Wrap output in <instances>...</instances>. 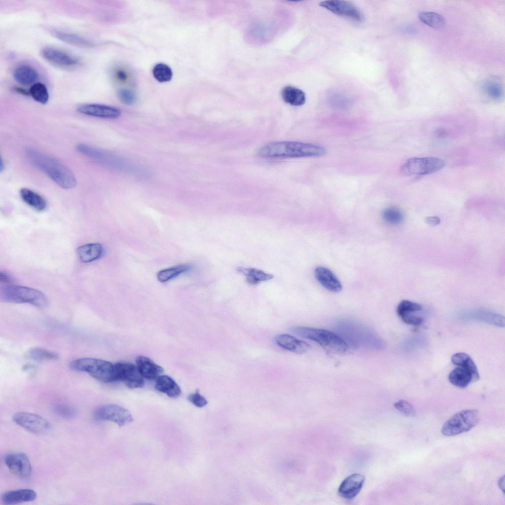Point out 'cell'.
Instances as JSON below:
<instances>
[{"instance_id":"obj_32","label":"cell","mask_w":505,"mask_h":505,"mask_svg":"<svg viewBox=\"0 0 505 505\" xmlns=\"http://www.w3.org/2000/svg\"><path fill=\"white\" fill-rule=\"evenodd\" d=\"M29 91L30 95L37 102L41 104H45L48 102L49 97L48 89L41 82H36L33 84Z\"/></svg>"},{"instance_id":"obj_35","label":"cell","mask_w":505,"mask_h":505,"mask_svg":"<svg viewBox=\"0 0 505 505\" xmlns=\"http://www.w3.org/2000/svg\"><path fill=\"white\" fill-rule=\"evenodd\" d=\"M422 309V307L418 303L408 300H403L397 305V312L398 316L401 317L404 315L412 314L413 312L420 311Z\"/></svg>"},{"instance_id":"obj_47","label":"cell","mask_w":505,"mask_h":505,"mask_svg":"<svg viewBox=\"0 0 505 505\" xmlns=\"http://www.w3.org/2000/svg\"><path fill=\"white\" fill-rule=\"evenodd\" d=\"M15 90L17 92H18V93H21L22 94H23V95H30L29 91L28 92V91H26V90H25L23 88H19V87H16V88H15Z\"/></svg>"},{"instance_id":"obj_15","label":"cell","mask_w":505,"mask_h":505,"mask_svg":"<svg viewBox=\"0 0 505 505\" xmlns=\"http://www.w3.org/2000/svg\"><path fill=\"white\" fill-rule=\"evenodd\" d=\"M41 55L48 62L59 66L71 67L78 63L74 56L56 48L45 47L41 50Z\"/></svg>"},{"instance_id":"obj_46","label":"cell","mask_w":505,"mask_h":505,"mask_svg":"<svg viewBox=\"0 0 505 505\" xmlns=\"http://www.w3.org/2000/svg\"><path fill=\"white\" fill-rule=\"evenodd\" d=\"M498 485L500 488L504 493L505 491V476L502 477L498 481Z\"/></svg>"},{"instance_id":"obj_9","label":"cell","mask_w":505,"mask_h":505,"mask_svg":"<svg viewBox=\"0 0 505 505\" xmlns=\"http://www.w3.org/2000/svg\"><path fill=\"white\" fill-rule=\"evenodd\" d=\"M115 381L123 382L130 389L144 386V377L136 365L129 362H118L114 364Z\"/></svg>"},{"instance_id":"obj_44","label":"cell","mask_w":505,"mask_h":505,"mask_svg":"<svg viewBox=\"0 0 505 505\" xmlns=\"http://www.w3.org/2000/svg\"><path fill=\"white\" fill-rule=\"evenodd\" d=\"M426 222L431 225H436L440 222V219L437 216H431L426 218Z\"/></svg>"},{"instance_id":"obj_39","label":"cell","mask_w":505,"mask_h":505,"mask_svg":"<svg viewBox=\"0 0 505 505\" xmlns=\"http://www.w3.org/2000/svg\"><path fill=\"white\" fill-rule=\"evenodd\" d=\"M395 408L407 416H414L415 410L413 406L407 401L400 400L394 404Z\"/></svg>"},{"instance_id":"obj_4","label":"cell","mask_w":505,"mask_h":505,"mask_svg":"<svg viewBox=\"0 0 505 505\" xmlns=\"http://www.w3.org/2000/svg\"><path fill=\"white\" fill-rule=\"evenodd\" d=\"M71 368L89 374L96 379L104 382L115 381L114 364L110 362L93 358H83L72 361Z\"/></svg>"},{"instance_id":"obj_8","label":"cell","mask_w":505,"mask_h":505,"mask_svg":"<svg viewBox=\"0 0 505 505\" xmlns=\"http://www.w3.org/2000/svg\"><path fill=\"white\" fill-rule=\"evenodd\" d=\"M93 415L96 421H111L119 427L133 421V417L128 410L113 404H105L98 407L94 410Z\"/></svg>"},{"instance_id":"obj_2","label":"cell","mask_w":505,"mask_h":505,"mask_svg":"<svg viewBox=\"0 0 505 505\" xmlns=\"http://www.w3.org/2000/svg\"><path fill=\"white\" fill-rule=\"evenodd\" d=\"M256 153L266 158L313 157L325 155L326 149L323 146L306 143L275 141L260 146Z\"/></svg>"},{"instance_id":"obj_6","label":"cell","mask_w":505,"mask_h":505,"mask_svg":"<svg viewBox=\"0 0 505 505\" xmlns=\"http://www.w3.org/2000/svg\"><path fill=\"white\" fill-rule=\"evenodd\" d=\"M479 421V415L477 410H461L445 422L441 429V433L447 436L459 434L469 431Z\"/></svg>"},{"instance_id":"obj_45","label":"cell","mask_w":505,"mask_h":505,"mask_svg":"<svg viewBox=\"0 0 505 505\" xmlns=\"http://www.w3.org/2000/svg\"><path fill=\"white\" fill-rule=\"evenodd\" d=\"M0 280L2 283H9L11 281V279L6 273L1 272L0 273Z\"/></svg>"},{"instance_id":"obj_1","label":"cell","mask_w":505,"mask_h":505,"mask_svg":"<svg viewBox=\"0 0 505 505\" xmlns=\"http://www.w3.org/2000/svg\"><path fill=\"white\" fill-rule=\"evenodd\" d=\"M25 153L32 165L61 188L69 189L75 186L77 181L74 174L62 162L34 148L27 149Z\"/></svg>"},{"instance_id":"obj_42","label":"cell","mask_w":505,"mask_h":505,"mask_svg":"<svg viewBox=\"0 0 505 505\" xmlns=\"http://www.w3.org/2000/svg\"><path fill=\"white\" fill-rule=\"evenodd\" d=\"M188 400L198 407H202L206 405L208 401L206 398L197 391L195 393L190 394L188 397Z\"/></svg>"},{"instance_id":"obj_17","label":"cell","mask_w":505,"mask_h":505,"mask_svg":"<svg viewBox=\"0 0 505 505\" xmlns=\"http://www.w3.org/2000/svg\"><path fill=\"white\" fill-rule=\"evenodd\" d=\"M314 275L317 280L328 290L338 292L342 289L341 283L330 269L323 266L317 267Z\"/></svg>"},{"instance_id":"obj_11","label":"cell","mask_w":505,"mask_h":505,"mask_svg":"<svg viewBox=\"0 0 505 505\" xmlns=\"http://www.w3.org/2000/svg\"><path fill=\"white\" fill-rule=\"evenodd\" d=\"M4 463L9 471L18 477L26 478L31 475V465L28 457L25 453H9L4 457Z\"/></svg>"},{"instance_id":"obj_10","label":"cell","mask_w":505,"mask_h":505,"mask_svg":"<svg viewBox=\"0 0 505 505\" xmlns=\"http://www.w3.org/2000/svg\"><path fill=\"white\" fill-rule=\"evenodd\" d=\"M12 419L16 424L35 433H44L50 429L48 422L37 414L20 412L15 414Z\"/></svg>"},{"instance_id":"obj_19","label":"cell","mask_w":505,"mask_h":505,"mask_svg":"<svg viewBox=\"0 0 505 505\" xmlns=\"http://www.w3.org/2000/svg\"><path fill=\"white\" fill-rule=\"evenodd\" d=\"M136 363L143 377L148 380L156 379L164 372V369L161 366L144 356L137 357Z\"/></svg>"},{"instance_id":"obj_26","label":"cell","mask_w":505,"mask_h":505,"mask_svg":"<svg viewBox=\"0 0 505 505\" xmlns=\"http://www.w3.org/2000/svg\"><path fill=\"white\" fill-rule=\"evenodd\" d=\"M282 97L285 102L293 106L303 105L306 101V96L301 90L291 86L283 88Z\"/></svg>"},{"instance_id":"obj_20","label":"cell","mask_w":505,"mask_h":505,"mask_svg":"<svg viewBox=\"0 0 505 505\" xmlns=\"http://www.w3.org/2000/svg\"><path fill=\"white\" fill-rule=\"evenodd\" d=\"M36 498V492L30 489H20L4 493L1 497L2 503L5 505H14L33 501Z\"/></svg>"},{"instance_id":"obj_41","label":"cell","mask_w":505,"mask_h":505,"mask_svg":"<svg viewBox=\"0 0 505 505\" xmlns=\"http://www.w3.org/2000/svg\"><path fill=\"white\" fill-rule=\"evenodd\" d=\"M54 411L57 415L66 418L73 417L76 414L74 408L63 404L56 405L55 407Z\"/></svg>"},{"instance_id":"obj_33","label":"cell","mask_w":505,"mask_h":505,"mask_svg":"<svg viewBox=\"0 0 505 505\" xmlns=\"http://www.w3.org/2000/svg\"><path fill=\"white\" fill-rule=\"evenodd\" d=\"M152 74L155 79L160 82L169 81L173 76L172 69L164 63L155 65L152 69Z\"/></svg>"},{"instance_id":"obj_3","label":"cell","mask_w":505,"mask_h":505,"mask_svg":"<svg viewBox=\"0 0 505 505\" xmlns=\"http://www.w3.org/2000/svg\"><path fill=\"white\" fill-rule=\"evenodd\" d=\"M291 331L299 336L315 341L331 354H342L349 348L348 344L341 337L326 329L294 326Z\"/></svg>"},{"instance_id":"obj_12","label":"cell","mask_w":505,"mask_h":505,"mask_svg":"<svg viewBox=\"0 0 505 505\" xmlns=\"http://www.w3.org/2000/svg\"><path fill=\"white\" fill-rule=\"evenodd\" d=\"M320 5L336 15L348 17L357 21L360 22L362 20V15L360 10L349 1L328 0L321 2Z\"/></svg>"},{"instance_id":"obj_34","label":"cell","mask_w":505,"mask_h":505,"mask_svg":"<svg viewBox=\"0 0 505 505\" xmlns=\"http://www.w3.org/2000/svg\"><path fill=\"white\" fill-rule=\"evenodd\" d=\"M28 357L35 361H43L56 360L58 356L56 353L48 350L35 348L28 351Z\"/></svg>"},{"instance_id":"obj_25","label":"cell","mask_w":505,"mask_h":505,"mask_svg":"<svg viewBox=\"0 0 505 505\" xmlns=\"http://www.w3.org/2000/svg\"><path fill=\"white\" fill-rule=\"evenodd\" d=\"M451 361L453 364L469 371L472 376V382L478 380L479 375L477 368L469 355L463 352L455 353L451 357Z\"/></svg>"},{"instance_id":"obj_43","label":"cell","mask_w":505,"mask_h":505,"mask_svg":"<svg viewBox=\"0 0 505 505\" xmlns=\"http://www.w3.org/2000/svg\"><path fill=\"white\" fill-rule=\"evenodd\" d=\"M400 319L405 324L414 325H420L423 322L422 318L413 314L403 316Z\"/></svg>"},{"instance_id":"obj_23","label":"cell","mask_w":505,"mask_h":505,"mask_svg":"<svg viewBox=\"0 0 505 505\" xmlns=\"http://www.w3.org/2000/svg\"><path fill=\"white\" fill-rule=\"evenodd\" d=\"M13 75L16 81L24 86L34 84L38 78L37 72L31 66L26 65L16 67Z\"/></svg>"},{"instance_id":"obj_36","label":"cell","mask_w":505,"mask_h":505,"mask_svg":"<svg viewBox=\"0 0 505 505\" xmlns=\"http://www.w3.org/2000/svg\"><path fill=\"white\" fill-rule=\"evenodd\" d=\"M383 218L388 223L397 225L401 223L403 221V215L402 212L397 208L389 207L384 211Z\"/></svg>"},{"instance_id":"obj_38","label":"cell","mask_w":505,"mask_h":505,"mask_svg":"<svg viewBox=\"0 0 505 505\" xmlns=\"http://www.w3.org/2000/svg\"><path fill=\"white\" fill-rule=\"evenodd\" d=\"M117 96L120 101L126 105H132L137 101L136 94L127 89H121L118 91Z\"/></svg>"},{"instance_id":"obj_24","label":"cell","mask_w":505,"mask_h":505,"mask_svg":"<svg viewBox=\"0 0 505 505\" xmlns=\"http://www.w3.org/2000/svg\"><path fill=\"white\" fill-rule=\"evenodd\" d=\"M20 195L26 204L36 211L42 212L47 207L46 200L41 195L30 189L21 188Z\"/></svg>"},{"instance_id":"obj_31","label":"cell","mask_w":505,"mask_h":505,"mask_svg":"<svg viewBox=\"0 0 505 505\" xmlns=\"http://www.w3.org/2000/svg\"><path fill=\"white\" fill-rule=\"evenodd\" d=\"M418 17L422 22L433 28H441L445 24V20L441 15L432 11H421Z\"/></svg>"},{"instance_id":"obj_40","label":"cell","mask_w":505,"mask_h":505,"mask_svg":"<svg viewBox=\"0 0 505 505\" xmlns=\"http://www.w3.org/2000/svg\"><path fill=\"white\" fill-rule=\"evenodd\" d=\"M484 89L487 94L493 99H498L502 97V87L496 82H490L487 83L484 86Z\"/></svg>"},{"instance_id":"obj_28","label":"cell","mask_w":505,"mask_h":505,"mask_svg":"<svg viewBox=\"0 0 505 505\" xmlns=\"http://www.w3.org/2000/svg\"><path fill=\"white\" fill-rule=\"evenodd\" d=\"M448 379L454 386L464 388L472 382V376L469 371L459 366L450 372Z\"/></svg>"},{"instance_id":"obj_37","label":"cell","mask_w":505,"mask_h":505,"mask_svg":"<svg viewBox=\"0 0 505 505\" xmlns=\"http://www.w3.org/2000/svg\"><path fill=\"white\" fill-rule=\"evenodd\" d=\"M114 76L116 81L122 85H131L134 81L132 72L125 67L118 68L115 71Z\"/></svg>"},{"instance_id":"obj_16","label":"cell","mask_w":505,"mask_h":505,"mask_svg":"<svg viewBox=\"0 0 505 505\" xmlns=\"http://www.w3.org/2000/svg\"><path fill=\"white\" fill-rule=\"evenodd\" d=\"M365 477L359 473H354L346 477L340 485L338 492L346 499H352L360 492Z\"/></svg>"},{"instance_id":"obj_14","label":"cell","mask_w":505,"mask_h":505,"mask_svg":"<svg viewBox=\"0 0 505 505\" xmlns=\"http://www.w3.org/2000/svg\"><path fill=\"white\" fill-rule=\"evenodd\" d=\"M77 110L83 114L105 119H115L121 115L118 108L99 104H85L79 106Z\"/></svg>"},{"instance_id":"obj_27","label":"cell","mask_w":505,"mask_h":505,"mask_svg":"<svg viewBox=\"0 0 505 505\" xmlns=\"http://www.w3.org/2000/svg\"><path fill=\"white\" fill-rule=\"evenodd\" d=\"M237 271L246 277L247 282L252 285H256L263 281L273 278V275L253 268L238 267Z\"/></svg>"},{"instance_id":"obj_7","label":"cell","mask_w":505,"mask_h":505,"mask_svg":"<svg viewBox=\"0 0 505 505\" xmlns=\"http://www.w3.org/2000/svg\"><path fill=\"white\" fill-rule=\"evenodd\" d=\"M444 165V161L436 157H412L402 165L400 171L408 176H424L437 172Z\"/></svg>"},{"instance_id":"obj_18","label":"cell","mask_w":505,"mask_h":505,"mask_svg":"<svg viewBox=\"0 0 505 505\" xmlns=\"http://www.w3.org/2000/svg\"><path fill=\"white\" fill-rule=\"evenodd\" d=\"M275 340L281 347L298 354L305 353L311 348L308 343L287 334L276 336Z\"/></svg>"},{"instance_id":"obj_30","label":"cell","mask_w":505,"mask_h":505,"mask_svg":"<svg viewBox=\"0 0 505 505\" xmlns=\"http://www.w3.org/2000/svg\"><path fill=\"white\" fill-rule=\"evenodd\" d=\"M191 268L190 265L187 264L174 266L159 271L157 273V278L159 282L165 283L183 273L188 271Z\"/></svg>"},{"instance_id":"obj_5","label":"cell","mask_w":505,"mask_h":505,"mask_svg":"<svg viewBox=\"0 0 505 505\" xmlns=\"http://www.w3.org/2000/svg\"><path fill=\"white\" fill-rule=\"evenodd\" d=\"M0 295L1 300L10 303H29L38 307H44L47 303L42 292L24 286H6L1 290Z\"/></svg>"},{"instance_id":"obj_29","label":"cell","mask_w":505,"mask_h":505,"mask_svg":"<svg viewBox=\"0 0 505 505\" xmlns=\"http://www.w3.org/2000/svg\"><path fill=\"white\" fill-rule=\"evenodd\" d=\"M52 35L60 40L74 46L81 47H90L93 46V42L89 40L72 33L53 31Z\"/></svg>"},{"instance_id":"obj_13","label":"cell","mask_w":505,"mask_h":505,"mask_svg":"<svg viewBox=\"0 0 505 505\" xmlns=\"http://www.w3.org/2000/svg\"><path fill=\"white\" fill-rule=\"evenodd\" d=\"M76 149L82 155L103 165L112 168L119 166V159L103 150L85 144H78Z\"/></svg>"},{"instance_id":"obj_21","label":"cell","mask_w":505,"mask_h":505,"mask_svg":"<svg viewBox=\"0 0 505 505\" xmlns=\"http://www.w3.org/2000/svg\"><path fill=\"white\" fill-rule=\"evenodd\" d=\"M155 380V389L158 391L172 398L178 397L180 395L181 391L180 387L170 376L160 375Z\"/></svg>"},{"instance_id":"obj_22","label":"cell","mask_w":505,"mask_h":505,"mask_svg":"<svg viewBox=\"0 0 505 505\" xmlns=\"http://www.w3.org/2000/svg\"><path fill=\"white\" fill-rule=\"evenodd\" d=\"M103 253V248L99 243H89L79 247L77 254L81 261L88 263L99 259Z\"/></svg>"}]
</instances>
